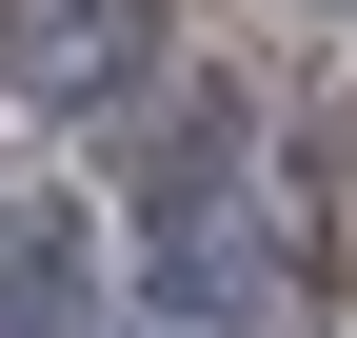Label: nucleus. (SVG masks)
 Masks as SVG:
<instances>
[{"label":"nucleus","instance_id":"1","mask_svg":"<svg viewBox=\"0 0 357 338\" xmlns=\"http://www.w3.org/2000/svg\"><path fill=\"white\" fill-rule=\"evenodd\" d=\"M139 60H159L139 0H0V80H20V100H119Z\"/></svg>","mask_w":357,"mask_h":338},{"label":"nucleus","instance_id":"2","mask_svg":"<svg viewBox=\"0 0 357 338\" xmlns=\"http://www.w3.org/2000/svg\"><path fill=\"white\" fill-rule=\"evenodd\" d=\"M100 318V239H79V199H20L0 219V338H79Z\"/></svg>","mask_w":357,"mask_h":338}]
</instances>
